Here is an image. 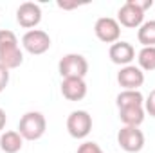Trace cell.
I'll return each instance as SVG.
<instances>
[{
    "label": "cell",
    "instance_id": "cell-1",
    "mask_svg": "<svg viewBox=\"0 0 155 153\" xmlns=\"http://www.w3.org/2000/svg\"><path fill=\"white\" fill-rule=\"evenodd\" d=\"M152 0H126L117 11V22L123 27L135 29L144 24V13L152 7Z\"/></svg>",
    "mask_w": 155,
    "mask_h": 153
},
{
    "label": "cell",
    "instance_id": "cell-2",
    "mask_svg": "<svg viewBox=\"0 0 155 153\" xmlns=\"http://www.w3.org/2000/svg\"><path fill=\"white\" fill-rule=\"evenodd\" d=\"M45 128H47V121L40 112H27L22 115L18 122V133L25 141H38L40 137H43Z\"/></svg>",
    "mask_w": 155,
    "mask_h": 153
},
{
    "label": "cell",
    "instance_id": "cell-3",
    "mask_svg": "<svg viewBox=\"0 0 155 153\" xmlns=\"http://www.w3.org/2000/svg\"><path fill=\"white\" fill-rule=\"evenodd\" d=\"M58 72L63 77H85L88 72V61L81 54H65L58 63Z\"/></svg>",
    "mask_w": 155,
    "mask_h": 153
},
{
    "label": "cell",
    "instance_id": "cell-4",
    "mask_svg": "<svg viewBox=\"0 0 155 153\" xmlns=\"http://www.w3.org/2000/svg\"><path fill=\"white\" fill-rule=\"evenodd\" d=\"M117 144L128 153H139L144 148V133L135 126H123L117 133Z\"/></svg>",
    "mask_w": 155,
    "mask_h": 153
},
{
    "label": "cell",
    "instance_id": "cell-5",
    "mask_svg": "<svg viewBox=\"0 0 155 153\" xmlns=\"http://www.w3.org/2000/svg\"><path fill=\"white\" fill-rule=\"evenodd\" d=\"M92 130V115L85 110H74L67 117V132L74 139H85Z\"/></svg>",
    "mask_w": 155,
    "mask_h": 153
},
{
    "label": "cell",
    "instance_id": "cell-6",
    "mask_svg": "<svg viewBox=\"0 0 155 153\" xmlns=\"http://www.w3.org/2000/svg\"><path fill=\"white\" fill-rule=\"evenodd\" d=\"M22 45L29 54H43L51 49V36L41 29H31L22 36Z\"/></svg>",
    "mask_w": 155,
    "mask_h": 153
},
{
    "label": "cell",
    "instance_id": "cell-7",
    "mask_svg": "<svg viewBox=\"0 0 155 153\" xmlns=\"http://www.w3.org/2000/svg\"><path fill=\"white\" fill-rule=\"evenodd\" d=\"M94 33L105 43H116V41H119V36H121V25L116 18L103 16V18H97V22L94 25Z\"/></svg>",
    "mask_w": 155,
    "mask_h": 153
},
{
    "label": "cell",
    "instance_id": "cell-8",
    "mask_svg": "<svg viewBox=\"0 0 155 153\" xmlns=\"http://www.w3.org/2000/svg\"><path fill=\"white\" fill-rule=\"evenodd\" d=\"M16 22L24 27V29H33L41 22V9L38 4L35 2H24L20 4V7L16 9Z\"/></svg>",
    "mask_w": 155,
    "mask_h": 153
},
{
    "label": "cell",
    "instance_id": "cell-9",
    "mask_svg": "<svg viewBox=\"0 0 155 153\" xmlns=\"http://www.w3.org/2000/svg\"><path fill=\"white\" fill-rule=\"evenodd\" d=\"M117 83L123 86V90H139V86H143L144 83V72L135 65L121 67L117 74Z\"/></svg>",
    "mask_w": 155,
    "mask_h": 153
},
{
    "label": "cell",
    "instance_id": "cell-10",
    "mask_svg": "<svg viewBox=\"0 0 155 153\" xmlns=\"http://www.w3.org/2000/svg\"><path fill=\"white\" fill-rule=\"evenodd\" d=\"M108 56L112 60V63L121 65V67H126L134 61L135 58V49L132 43L128 41H116L110 45V50H108Z\"/></svg>",
    "mask_w": 155,
    "mask_h": 153
},
{
    "label": "cell",
    "instance_id": "cell-11",
    "mask_svg": "<svg viewBox=\"0 0 155 153\" xmlns=\"http://www.w3.org/2000/svg\"><path fill=\"white\" fill-rule=\"evenodd\" d=\"M61 94L69 101H81L87 96V83L83 77H65L61 81Z\"/></svg>",
    "mask_w": 155,
    "mask_h": 153
},
{
    "label": "cell",
    "instance_id": "cell-12",
    "mask_svg": "<svg viewBox=\"0 0 155 153\" xmlns=\"http://www.w3.org/2000/svg\"><path fill=\"white\" fill-rule=\"evenodd\" d=\"M24 61V54L22 49L16 45H9L5 49H0V65H4L5 69H18Z\"/></svg>",
    "mask_w": 155,
    "mask_h": 153
},
{
    "label": "cell",
    "instance_id": "cell-13",
    "mask_svg": "<svg viewBox=\"0 0 155 153\" xmlns=\"http://www.w3.org/2000/svg\"><path fill=\"white\" fill-rule=\"evenodd\" d=\"M22 146H24V137L18 132L9 130L0 135V150L4 153H18Z\"/></svg>",
    "mask_w": 155,
    "mask_h": 153
},
{
    "label": "cell",
    "instance_id": "cell-14",
    "mask_svg": "<svg viewBox=\"0 0 155 153\" xmlns=\"http://www.w3.org/2000/svg\"><path fill=\"white\" fill-rule=\"evenodd\" d=\"M144 106H130V108H121L119 119L124 126H135L139 128L144 121Z\"/></svg>",
    "mask_w": 155,
    "mask_h": 153
},
{
    "label": "cell",
    "instance_id": "cell-15",
    "mask_svg": "<svg viewBox=\"0 0 155 153\" xmlns=\"http://www.w3.org/2000/svg\"><path fill=\"white\" fill-rule=\"evenodd\" d=\"M117 108H130V106H144V96L139 90H123L117 94Z\"/></svg>",
    "mask_w": 155,
    "mask_h": 153
},
{
    "label": "cell",
    "instance_id": "cell-16",
    "mask_svg": "<svg viewBox=\"0 0 155 153\" xmlns=\"http://www.w3.org/2000/svg\"><path fill=\"white\" fill-rule=\"evenodd\" d=\"M137 40L143 47H155V20H148L139 27Z\"/></svg>",
    "mask_w": 155,
    "mask_h": 153
},
{
    "label": "cell",
    "instance_id": "cell-17",
    "mask_svg": "<svg viewBox=\"0 0 155 153\" xmlns=\"http://www.w3.org/2000/svg\"><path fill=\"white\" fill-rule=\"evenodd\" d=\"M141 70H155V47H143L137 54Z\"/></svg>",
    "mask_w": 155,
    "mask_h": 153
},
{
    "label": "cell",
    "instance_id": "cell-18",
    "mask_svg": "<svg viewBox=\"0 0 155 153\" xmlns=\"http://www.w3.org/2000/svg\"><path fill=\"white\" fill-rule=\"evenodd\" d=\"M18 43V38L13 31L9 29H0V49H5L9 45H16Z\"/></svg>",
    "mask_w": 155,
    "mask_h": 153
},
{
    "label": "cell",
    "instance_id": "cell-19",
    "mask_svg": "<svg viewBox=\"0 0 155 153\" xmlns=\"http://www.w3.org/2000/svg\"><path fill=\"white\" fill-rule=\"evenodd\" d=\"M76 153H103V150L99 148V144L97 142H83V144H79V148H78Z\"/></svg>",
    "mask_w": 155,
    "mask_h": 153
},
{
    "label": "cell",
    "instance_id": "cell-20",
    "mask_svg": "<svg viewBox=\"0 0 155 153\" xmlns=\"http://www.w3.org/2000/svg\"><path fill=\"white\" fill-rule=\"evenodd\" d=\"M144 112L150 114V117H155V88L148 94V97L144 99Z\"/></svg>",
    "mask_w": 155,
    "mask_h": 153
},
{
    "label": "cell",
    "instance_id": "cell-21",
    "mask_svg": "<svg viewBox=\"0 0 155 153\" xmlns=\"http://www.w3.org/2000/svg\"><path fill=\"white\" fill-rule=\"evenodd\" d=\"M7 83H9V69H5L4 65H0V92L5 90Z\"/></svg>",
    "mask_w": 155,
    "mask_h": 153
},
{
    "label": "cell",
    "instance_id": "cell-22",
    "mask_svg": "<svg viewBox=\"0 0 155 153\" xmlns=\"http://www.w3.org/2000/svg\"><path fill=\"white\" fill-rule=\"evenodd\" d=\"M58 7L61 9H74V7H79L78 2H58Z\"/></svg>",
    "mask_w": 155,
    "mask_h": 153
},
{
    "label": "cell",
    "instance_id": "cell-23",
    "mask_svg": "<svg viewBox=\"0 0 155 153\" xmlns=\"http://www.w3.org/2000/svg\"><path fill=\"white\" fill-rule=\"evenodd\" d=\"M5 122H7V117H5V112L0 108V132L5 128Z\"/></svg>",
    "mask_w": 155,
    "mask_h": 153
}]
</instances>
